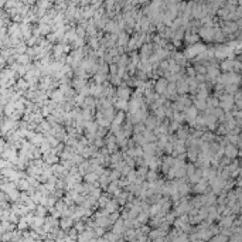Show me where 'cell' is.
Returning <instances> with one entry per match:
<instances>
[{
    "instance_id": "cell-2",
    "label": "cell",
    "mask_w": 242,
    "mask_h": 242,
    "mask_svg": "<svg viewBox=\"0 0 242 242\" xmlns=\"http://www.w3.org/2000/svg\"><path fill=\"white\" fill-rule=\"evenodd\" d=\"M221 101H222V102H221L220 105H221L224 109H229V108L232 106V96H229V95L222 96V98H221Z\"/></svg>"
},
{
    "instance_id": "cell-5",
    "label": "cell",
    "mask_w": 242,
    "mask_h": 242,
    "mask_svg": "<svg viewBox=\"0 0 242 242\" xmlns=\"http://www.w3.org/2000/svg\"><path fill=\"white\" fill-rule=\"evenodd\" d=\"M200 33H201V35H203L204 38H212V34H214V31H212L211 28H203Z\"/></svg>"
},
{
    "instance_id": "cell-3",
    "label": "cell",
    "mask_w": 242,
    "mask_h": 242,
    "mask_svg": "<svg viewBox=\"0 0 242 242\" xmlns=\"http://www.w3.org/2000/svg\"><path fill=\"white\" fill-rule=\"evenodd\" d=\"M156 89H157L159 94L166 92V89H167V81H166V79H160V81L157 82V85H156Z\"/></svg>"
},
{
    "instance_id": "cell-1",
    "label": "cell",
    "mask_w": 242,
    "mask_h": 242,
    "mask_svg": "<svg viewBox=\"0 0 242 242\" xmlns=\"http://www.w3.org/2000/svg\"><path fill=\"white\" fill-rule=\"evenodd\" d=\"M201 51H204V47L201 44H194V45H191L190 48L187 50V55L193 57V55H195V54H198V52H201Z\"/></svg>"
},
{
    "instance_id": "cell-4",
    "label": "cell",
    "mask_w": 242,
    "mask_h": 242,
    "mask_svg": "<svg viewBox=\"0 0 242 242\" xmlns=\"http://www.w3.org/2000/svg\"><path fill=\"white\" fill-rule=\"evenodd\" d=\"M234 65H235V62H234V61H231V60H228V61H224V62H222V65H221V67H222L224 71H229V69L232 71V67H234Z\"/></svg>"
},
{
    "instance_id": "cell-8",
    "label": "cell",
    "mask_w": 242,
    "mask_h": 242,
    "mask_svg": "<svg viewBox=\"0 0 242 242\" xmlns=\"http://www.w3.org/2000/svg\"><path fill=\"white\" fill-rule=\"evenodd\" d=\"M225 153H226L228 157H231V159H232L234 156L237 155V150H235V147H234V146H228V147L225 149Z\"/></svg>"
},
{
    "instance_id": "cell-9",
    "label": "cell",
    "mask_w": 242,
    "mask_h": 242,
    "mask_svg": "<svg viewBox=\"0 0 242 242\" xmlns=\"http://www.w3.org/2000/svg\"><path fill=\"white\" fill-rule=\"evenodd\" d=\"M195 108H198V109H205V108H207V104H205L203 99H195Z\"/></svg>"
},
{
    "instance_id": "cell-11",
    "label": "cell",
    "mask_w": 242,
    "mask_h": 242,
    "mask_svg": "<svg viewBox=\"0 0 242 242\" xmlns=\"http://www.w3.org/2000/svg\"><path fill=\"white\" fill-rule=\"evenodd\" d=\"M155 126H156L155 119H149V121H147V127H155Z\"/></svg>"
},
{
    "instance_id": "cell-10",
    "label": "cell",
    "mask_w": 242,
    "mask_h": 242,
    "mask_svg": "<svg viewBox=\"0 0 242 242\" xmlns=\"http://www.w3.org/2000/svg\"><path fill=\"white\" fill-rule=\"evenodd\" d=\"M96 178H98V176H96L95 173L88 174V176H87V180H88V181H94V180H96Z\"/></svg>"
},
{
    "instance_id": "cell-7",
    "label": "cell",
    "mask_w": 242,
    "mask_h": 242,
    "mask_svg": "<svg viewBox=\"0 0 242 242\" xmlns=\"http://www.w3.org/2000/svg\"><path fill=\"white\" fill-rule=\"evenodd\" d=\"M218 74H220V71L215 68V67H209V68H208V72H207L208 78H214V77H217Z\"/></svg>"
},
{
    "instance_id": "cell-6",
    "label": "cell",
    "mask_w": 242,
    "mask_h": 242,
    "mask_svg": "<svg viewBox=\"0 0 242 242\" xmlns=\"http://www.w3.org/2000/svg\"><path fill=\"white\" fill-rule=\"evenodd\" d=\"M187 89H188V84H187V81H180V82H178V92L184 94Z\"/></svg>"
}]
</instances>
